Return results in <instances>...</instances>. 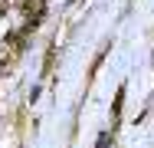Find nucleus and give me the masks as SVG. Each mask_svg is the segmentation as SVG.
<instances>
[{
	"label": "nucleus",
	"mask_w": 154,
	"mask_h": 148,
	"mask_svg": "<svg viewBox=\"0 0 154 148\" xmlns=\"http://www.w3.org/2000/svg\"><path fill=\"white\" fill-rule=\"evenodd\" d=\"M95 148H108V135H102V138H98V145Z\"/></svg>",
	"instance_id": "f257e3e1"
}]
</instances>
